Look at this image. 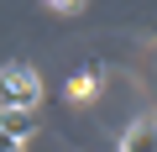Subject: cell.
I'll return each instance as SVG.
<instances>
[{"label": "cell", "instance_id": "obj_1", "mask_svg": "<svg viewBox=\"0 0 157 152\" xmlns=\"http://www.w3.org/2000/svg\"><path fill=\"white\" fill-rule=\"evenodd\" d=\"M42 100V79L32 68H21V63H6V105H21V110H32Z\"/></svg>", "mask_w": 157, "mask_h": 152}, {"label": "cell", "instance_id": "obj_2", "mask_svg": "<svg viewBox=\"0 0 157 152\" xmlns=\"http://www.w3.org/2000/svg\"><path fill=\"white\" fill-rule=\"evenodd\" d=\"M37 126H32V110H21V105H6V136H16V142H26Z\"/></svg>", "mask_w": 157, "mask_h": 152}, {"label": "cell", "instance_id": "obj_3", "mask_svg": "<svg viewBox=\"0 0 157 152\" xmlns=\"http://www.w3.org/2000/svg\"><path fill=\"white\" fill-rule=\"evenodd\" d=\"M94 95H100V79H94V73L68 79V100H73V105H84V100H94Z\"/></svg>", "mask_w": 157, "mask_h": 152}, {"label": "cell", "instance_id": "obj_4", "mask_svg": "<svg viewBox=\"0 0 157 152\" xmlns=\"http://www.w3.org/2000/svg\"><path fill=\"white\" fill-rule=\"evenodd\" d=\"M42 6H52V11H63V16H73V11H84V0H42Z\"/></svg>", "mask_w": 157, "mask_h": 152}, {"label": "cell", "instance_id": "obj_5", "mask_svg": "<svg viewBox=\"0 0 157 152\" xmlns=\"http://www.w3.org/2000/svg\"><path fill=\"white\" fill-rule=\"evenodd\" d=\"M6 152H21V142H16V136H6Z\"/></svg>", "mask_w": 157, "mask_h": 152}]
</instances>
